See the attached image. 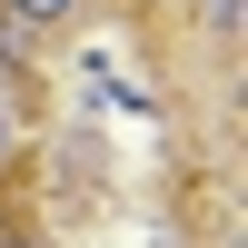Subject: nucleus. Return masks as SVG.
<instances>
[{"label":"nucleus","mask_w":248,"mask_h":248,"mask_svg":"<svg viewBox=\"0 0 248 248\" xmlns=\"http://www.w3.org/2000/svg\"><path fill=\"white\" fill-rule=\"evenodd\" d=\"M79 0H10V30H60Z\"/></svg>","instance_id":"nucleus-1"},{"label":"nucleus","mask_w":248,"mask_h":248,"mask_svg":"<svg viewBox=\"0 0 248 248\" xmlns=\"http://www.w3.org/2000/svg\"><path fill=\"white\" fill-rule=\"evenodd\" d=\"M0 248H20V238H0Z\"/></svg>","instance_id":"nucleus-2"}]
</instances>
